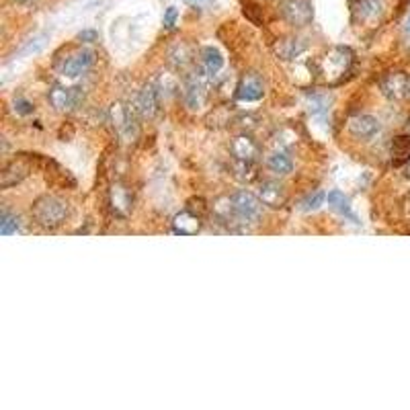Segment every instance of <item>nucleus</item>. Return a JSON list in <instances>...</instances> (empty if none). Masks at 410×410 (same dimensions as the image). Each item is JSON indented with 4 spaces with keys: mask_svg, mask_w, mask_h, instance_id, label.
Instances as JSON below:
<instances>
[{
    "mask_svg": "<svg viewBox=\"0 0 410 410\" xmlns=\"http://www.w3.org/2000/svg\"><path fill=\"white\" fill-rule=\"evenodd\" d=\"M259 197L265 205L269 207H281L287 199V193H285V187L277 181H265L259 189Z\"/></svg>",
    "mask_w": 410,
    "mask_h": 410,
    "instance_id": "4468645a",
    "label": "nucleus"
},
{
    "mask_svg": "<svg viewBox=\"0 0 410 410\" xmlns=\"http://www.w3.org/2000/svg\"><path fill=\"white\" fill-rule=\"evenodd\" d=\"M351 64H353V52L349 47H333L320 60V74L329 84H336L351 70Z\"/></svg>",
    "mask_w": 410,
    "mask_h": 410,
    "instance_id": "f03ea898",
    "label": "nucleus"
},
{
    "mask_svg": "<svg viewBox=\"0 0 410 410\" xmlns=\"http://www.w3.org/2000/svg\"><path fill=\"white\" fill-rule=\"evenodd\" d=\"M390 154H392V162L394 164L410 162V136H398V138H394Z\"/></svg>",
    "mask_w": 410,
    "mask_h": 410,
    "instance_id": "aec40b11",
    "label": "nucleus"
},
{
    "mask_svg": "<svg viewBox=\"0 0 410 410\" xmlns=\"http://www.w3.org/2000/svg\"><path fill=\"white\" fill-rule=\"evenodd\" d=\"M17 2H21V4H27V2H31V0H17Z\"/></svg>",
    "mask_w": 410,
    "mask_h": 410,
    "instance_id": "f704fd0d",
    "label": "nucleus"
},
{
    "mask_svg": "<svg viewBox=\"0 0 410 410\" xmlns=\"http://www.w3.org/2000/svg\"><path fill=\"white\" fill-rule=\"evenodd\" d=\"M201 66L207 76H216L224 68V58L216 47H205L201 52Z\"/></svg>",
    "mask_w": 410,
    "mask_h": 410,
    "instance_id": "6ab92c4d",
    "label": "nucleus"
},
{
    "mask_svg": "<svg viewBox=\"0 0 410 410\" xmlns=\"http://www.w3.org/2000/svg\"><path fill=\"white\" fill-rule=\"evenodd\" d=\"M381 90L390 99H402L410 93V80L404 72H392L381 80Z\"/></svg>",
    "mask_w": 410,
    "mask_h": 410,
    "instance_id": "1a4fd4ad",
    "label": "nucleus"
},
{
    "mask_svg": "<svg viewBox=\"0 0 410 410\" xmlns=\"http://www.w3.org/2000/svg\"><path fill=\"white\" fill-rule=\"evenodd\" d=\"M262 95H265V86H262V80L257 74H246L236 88V99L242 101V103L261 101Z\"/></svg>",
    "mask_w": 410,
    "mask_h": 410,
    "instance_id": "6e6552de",
    "label": "nucleus"
},
{
    "mask_svg": "<svg viewBox=\"0 0 410 410\" xmlns=\"http://www.w3.org/2000/svg\"><path fill=\"white\" fill-rule=\"evenodd\" d=\"M281 13L283 19L296 27H306L310 25L314 10H312V2L310 0H285L281 4Z\"/></svg>",
    "mask_w": 410,
    "mask_h": 410,
    "instance_id": "39448f33",
    "label": "nucleus"
},
{
    "mask_svg": "<svg viewBox=\"0 0 410 410\" xmlns=\"http://www.w3.org/2000/svg\"><path fill=\"white\" fill-rule=\"evenodd\" d=\"M31 173V164L23 158H17L13 162H8L2 171V189L17 185L19 181H23L27 175Z\"/></svg>",
    "mask_w": 410,
    "mask_h": 410,
    "instance_id": "9b49d317",
    "label": "nucleus"
},
{
    "mask_svg": "<svg viewBox=\"0 0 410 410\" xmlns=\"http://www.w3.org/2000/svg\"><path fill=\"white\" fill-rule=\"evenodd\" d=\"M207 74H197L189 76L185 84V103L189 109H201L207 101V80H205Z\"/></svg>",
    "mask_w": 410,
    "mask_h": 410,
    "instance_id": "423d86ee",
    "label": "nucleus"
},
{
    "mask_svg": "<svg viewBox=\"0 0 410 410\" xmlns=\"http://www.w3.org/2000/svg\"><path fill=\"white\" fill-rule=\"evenodd\" d=\"M31 216L36 220V224L45 228V230H54L58 226H62L68 218V203L60 197L54 195H43L31 207Z\"/></svg>",
    "mask_w": 410,
    "mask_h": 410,
    "instance_id": "f257e3e1",
    "label": "nucleus"
},
{
    "mask_svg": "<svg viewBox=\"0 0 410 410\" xmlns=\"http://www.w3.org/2000/svg\"><path fill=\"white\" fill-rule=\"evenodd\" d=\"M45 39H47V36H45V33H43V36H39V38L31 39V41H29V43H27V45H25V47L19 52V54H21V56H27V54H38L39 49L45 45Z\"/></svg>",
    "mask_w": 410,
    "mask_h": 410,
    "instance_id": "bb28decb",
    "label": "nucleus"
},
{
    "mask_svg": "<svg viewBox=\"0 0 410 410\" xmlns=\"http://www.w3.org/2000/svg\"><path fill=\"white\" fill-rule=\"evenodd\" d=\"M15 111L21 113V115H29V113H33V105L25 99H17L15 101Z\"/></svg>",
    "mask_w": 410,
    "mask_h": 410,
    "instance_id": "c756f323",
    "label": "nucleus"
},
{
    "mask_svg": "<svg viewBox=\"0 0 410 410\" xmlns=\"http://www.w3.org/2000/svg\"><path fill=\"white\" fill-rule=\"evenodd\" d=\"M232 154L238 162H253L259 156V144L251 136H238L232 142Z\"/></svg>",
    "mask_w": 410,
    "mask_h": 410,
    "instance_id": "2eb2a0df",
    "label": "nucleus"
},
{
    "mask_svg": "<svg viewBox=\"0 0 410 410\" xmlns=\"http://www.w3.org/2000/svg\"><path fill=\"white\" fill-rule=\"evenodd\" d=\"M377 129H379V123L372 115H357L349 119V132L357 140H370L377 134Z\"/></svg>",
    "mask_w": 410,
    "mask_h": 410,
    "instance_id": "9d476101",
    "label": "nucleus"
},
{
    "mask_svg": "<svg viewBox=\"0 0 410 410\" xmlns=\"http://www.w3.org/2000/svg\"><path fill=\"white\" fill-rule=\"evenodd\" d=\"M132 203H134V199H132V193L127 187L121 185V183L111 187V207L117 216L125 218L132 212Z\"/></svg>",
    "mask_w": 410,
    "mask_h": 410,
    "instance_id": "a211bd4d",
    "label": "nucleus"
},
{
    "mask_svg": "<svg viewBox=\"0 0 410 410\" xmlns=\"http://www.w3.org/2000/svg\"><path fill=\"white\" fill-rule=\"evenodd\" d=\"M232 203V214L236 220L242 224H255L262 216V201L261 197H255L249 191H238L230 197Z\"/></svg>",
    "mask_w": 410,
    "mask_h": 410,
    "instance_id": "7ed1b4c3",
    "label": "nucleus"
},
{
    "mask_svg": "<svg viewBox=\"0 0 410 410\" xmlns=\"http://www.w3.org/2000/svg\"><path fill=\"white\" fill-rule=\"evenodd\" d=\"M331 109V99L326 95H310L308 97V111L316 119H326Z\"/></svg>",
    "mask_w": 410,
    "mask_h": 410,
    "instance_id": "412c9836",
    "label": "nucleus"
},
{
    "mask_svg": "<svg viewBox=\"0 0 410 410\" xmlns=\"http://www.w3.org/2000/svg\"><path fill=\"white\" fill-rule=\"evenodd\" d=\"M19 218L13 216L10 212H2V222H0V232L2 236H8V234H15L19 230Z\"/></svg>",
    "mask_w": 410,
    "mask_h": 410,
    "instance_id": "393cba45",
    "label": "nucleus"
},
{
    "mask_svg": "<svg viewBox=\"0 0 410 410\" xmlns=\"http://www.w3.org/2000/svg\"><path fill=\"white\" fill-rule=\"evenodd\" d=\"M82 101V90L80 88H64V86H54L49 90V103L56 111H70L80 105Z\"/></svg>",
    "mask_w": 410,
    "mask_h": 410,
    "instance_id": "0eeeda50",
    "label": "nucleus"
},
{
    "mask_svg": "<svg viewBox=\"0 0 410 410\" xmlns=\"http://www.w3.org/2000/svg\"><path fill=\"white\" fill-rule=\"evenodd\" d=\"M409 134H410V125H409Z\"/></svg>",
    "mask_w": 410,
    "mask_h": 410,
    "instance_id": "c9c22d12",
    "label": "nucleus"
},
{
    "mask_svg": "<svg viewBox=\"0 0 410 410\" xmlns=\"http://www.w3.org/2000/svg\"><path fill=\"white\" fill-rule=\"evenodd\" d=\"M404 31L409 33L410 36V15H409V19H407V25H404Z\"/></svg>",
    "mask_w": 410,
    "mask_h": 410,
    "instance_id": "473e14b6",
    "label": "nucleus"
},
{
    "mask_svg": "<svg viewBox=\"0 0 410 410\" xmlns=\"http://www.w3.org/2000/svg\"><path fill=\"white\" fill-rule=\"evenodd\" d=\"M136 111L144 119H152L158 113V90H156V86L148 84V86L142 88V93L138 95V101H136Z\"/></svg>",
    "mask_w": 410,
    "mask_h": 410,
    "instance_id": "ddd939ff",
    "label": "nucleus"
},
{
    "mask_svg": "<svg viewBox=\"0 0 410 410\" xmlns=\"http://www.w3.org/2000/svg\"><path fill=\"white\" fill-rule=\"evenodd\" d=\"M324 199H326V195H324L322 191H316L314 195H308V197L301 201V210H303V212H316V210L324 203Z\"/></svg>",
    "mask_w": 410,
    "mask_h": 410,
    "instance_id": "a878e982",
    "label": "nucleus"
},
{
    "mask_svg": "<svg viewBox=\"0 0 410 410\" xmlns=\"http://www.w3.org/2000/svg\"><path fill=\"white\" fill-rule=\"evenodd\" d=\"M269 168L277 175H287L292 173L294 168V162H292V156L287 152H275L271 158H269Z\"/></svg>",
    "mask_w": 410,
    "mask_h": 410,
    "instance_id": "4be33fe9",
    "label": "nucleus"
},
{
    "mask_svg": "<svg viewBox=\"0 0 410 410\" xmlns=\"http://www.w3.org/2000/svg\"><path fill=\"white\" fill-rule=\"evenodd\" d=\"M329 205H333L336 212L345 214V216H347V218H351V220H353L355 224H359V222H357V218H355V214L351 212L349 199L345 197V193H342V191L335 189V191H331V193H329Z\"/></svg>",
    "mask_w": 410,
    "mask_h": 410,
    "instance_id": "5701e85b",
    "label": "nucleus"
},
{
    "mask_svg": "<svg viewBox=\"0 0 410 410\" xmlns=\"http://www.w3.org/2000/svg\"><path fill=\"white\" fill-rule=\"evenodd\" d=\"M173 230H175V234H181V236H195L201 230V218L197 214H193L191 210H185L175 216Z\"/></svg>",
    "mask_w": 410,
    "mask_h": 410,
    "instance_id": "dca6fc26",
    "label": "nucleus"
},
{
    "mask_svg": "<svg viewBox=\"0 0 410 410\" xmlns=\"http://www.w3.org/2000/svg\"><path fill=\"white\" fill-rule=\"evenodd\" d=\"M171 56H173V62H175V64H181V66H185L187 62L191 60V54H187L185 45H179Z\"/></svg>",
    "mask_w": 410,
    "mask_h": 410,
    "instance_id": "cd10ccee",
    "label": "nucleus"
},
{
    "mask_svg": "<svg viewBox=\"0 0 410 410\" xmlns=\"http://www.w3.org/2000/svg\"><path fill=\"white\" fill-rule=\"evenodd\" d=\"M93 62H95V54L90 52V49H82V52H78L74 58H70L66 64H64V76H68V78H76V76L84 74L90 66H93Z\"/></svg>",
    "mask_w": 410,
    "mask_h": 410,
    "instance_id": "f3484780",
    "label": "nucleus"
},
{
    "mask_svg": "<svg viewBox=\"0 0 410 410\" xmlns=\"http://www.w3.org/2000/svg\"><path fill=\"white\" fill-rule=\"evenodd\" d=\"M388 10L386 0H351L353 19L359 23H379Z\"/></svg>",
    "mask_w": 410,
    "mask_h": 410,
    "instance_id": "20e7f679",
    "label": "nucleus"
},
{
    "mask_svg": "<svg viewBox=\"0 0 410 410\" xmlns=\"http://www.w3.org/2000/svg\"><path fill=\"white\" fill-rule=\"evenodd\" d=\"M78 39H80V41H84V43H93V41H97V31L86 29V31L78 33Z\"/></svg>",
    "mask_w": 410,
    "mask_h": 410,
    "instance_id": "7c9ffc66",
    "label": "nucleus"
},
{
    "mask_svg": "<svg viewBox=\"0 0 410 410\" xmlns=\"http://www.w3.org/2000/svg\"><path fill=\"white\" fill-rule=\"evenodd\" d=\"M177 17H179V10H177L175 6H168L166 13H164V19H162L164 27H166V29H173V27L177 25Z\"/></svg>",
    "mask_w": 410,
    "mask_h": 410,
    "instance_id": "c85d7f7f",
    "label": "nucleus"
},
{
    "mask_svg": "<svg viewBox=\"0 0 410 410\" xmlns=\"http://www.w3.org/2000/svg\"><path fill=\"white\" fill-rule=\"evenodd\" d=\"M187 4H191V6H201V4H205L207 0H185Z\"/></svg>",
    "mask_w": 410,
    "mask_h": 410,
    "instance_id": "2f4dec72",
    "label": "nucleus"
},
{
    "mask_svg": "<svg viewBox=\"0 0 410 410\" xmlns=\"http://www.w3.org/2000/svg\"><path fill=\"white\" fill-rule=\"evenodd\" d=\"M111 123L113 127H115V132L121 134V136L136 134L134 115H132V111L125 105H121V103H115L111 107Z\"/></svg>",
    "mask_w": 410,
    "mask_h": 410,
    "instance_id": "f8f14e48",
    "label": "nucleus"
},
{
    "mask_svg": "<svg viewBox=\"0 0 410 410\" xmlns=\"http://www.w3.org/2000/svg\"><path fill=\"white\" fill-rule=\"evenodd\" d=\"M407 177L410 179V162H409V166H407Z\"/></svg>",
    "mask_w": 410,
    "mask_h": 410,
    "instance_id": "72a5a7b5",
    "label": "nucleus"
},
{
    "mask_svg": "<svg viewBox=\"0 0 410 410\" xmlns=\"http://www.w3.org/2000/svg\"><path fill=\"white\" fill-rule=\"evenodd\" d=\"M303 47L306 45L301 43V39H285V41H281L277 45V54L283 60H296L299 54L303 52Z\"/></svg>",
    "mask_w": 410,
    "mask_h": 410,
    "instance_id": "b1692460",
    "label": "nucleus"
}]
</instances>
